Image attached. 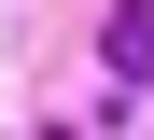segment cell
<instances>
[{"mask_svg": "<svg viewBox=\"0 0 154 140\" xmlns=\"http://www.w3.org/2000/svg\"><path fill=\"white\" fill-rule=\"evenodd\" d=\"M98 56H112V84H154V0H112Z\"/></svg>", "mask_w": 154, "mask_h": 140, "instance_id": "cell-1", "label": "cell"}]
</instances>
